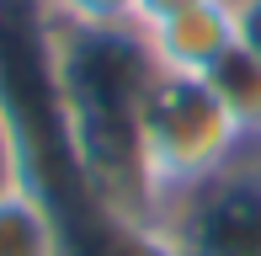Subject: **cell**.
Instances as JSON below:
<instances>
[{
	"label": "cell",
	"instance_id": "obj_1",
	"mask_svg": "<svg viewBox=\"0 0 261 256\" xmlns=\"http://www.w3.org/2000/svg\"><path fill=\"white\" fill-rule=\"evenodd\" d=\"M59 101H64L69 139L80 149L91 187L117 219L149 224L155 208L144 192V166H139V112H144L149 80L160 75L144 48L139 27L117 32H80L59 27Z\"/></svg>",
	"mask_w": 261,
	"mask_h": 256
},
{
	"label": "cell",
	"instance_id": "obj_2",
	"mask_svg": "<svg viewBox=\"0 0 261 256\" xmlns=\"http://www.w3.org/2000/svg\"><path fill=\"white\" fill-rule=\"evenodd\" d=\"M245 149H251L245 134L234 128V118L224 112V101L213 96L203 75H165L160 69L149 80L144 112H139V166H144V192L155 214L160 203L208 182Z\"/></svg>",
	"mask_w": 261,
	"mask_h": 256
},
{
	"label": "cell",
	"instance_id": "obj_3",
	"mask_svg": "<svg viewBox=\"0 0 261 256\" xmlns=\"http://www.w3.org/2000/svg\"><path fill=\"white\" fill-rule=\"evenodd\" d=\"M149 229L171 256H261V149L234 155L208 182L160 203Z\"/></svg>",
	"mask_w": 261,
	"mask_h": 256
},
{
	"label": "cell",
	"instance_id": "obj_4",
	"mask_svg": "<svg viewBox=\"0 0 261 256\" xmlns=\"http://www.w3.org/2000/svg\"><path fill=\"white\" fill-rule=\"evenodd\" d=\"M144 48L155 59V69H165V75H203L208 80L224 54L240 48V38H234V0H208V6L187 11V16H171L160 27H149Z\"/></svg>",
	"mask_w": 261,
	"mask_h": 256
},
{
	"label": "cell",
	"instance_id": "obj_5",
	"mask_svg": "<svg viewBox=\"0 0 261 256\" xmlns=\"http://www.w3.org/2000/svg\"><path fill=\"white\" fill-rule=\"evenodd\" d=\"M0 256H69L59 214L21 176L0 182Z\"/></svg>",
	"mask_w": 261,
	"mask_h": 256
},
{
	"label": "cell",
	"instance_id": "obj_6",
	"mask_svg": "<svg viewBox=\"0 0 261 256\" xmlns=\"http://www.w3.org/2000/svg\"><path fill=\"white\" fill-rule=\"evenodd\" d=\"M208 86L224 101V112L234 118V128L245 134V144L261 149V59L251 48H229L219 69L208 75Z\"/></svg>",
	"mask_w": 261,
	"mask_h": 256
},
{
	"label": "cell",
	"instance_id": "obj_7",
	"mask_svg": "<svg viewBox=\"0 0 261 256\" xmlns=\"http://www.w3.org/2000/svg\"><path fill=\"white\" fill-rule=\"evenodd\" d=\"M134 6L139 0H43V11H48L59 27H80V32L134 27Z\"/></svg>",
	"mask_w": 261,
	"mask_h": 256
},
{
	"label": "cell",
	"instance_id": "obj_8",
	"mask_svg": "<svg viewBox=\"0 0 261 256\" xmlns=\"http://www.w3.org/2000/svg\"><path fill=\"white\" fill-rule=\"evenodd\" d=\"M197 6H208V0H139L134 6V27L149 32V27H160V21H171V16H187V11H197Z\"/></svg>",
	"mask_w": 261,
	"mask_h": 256
},
{
	"label": "cell",
	"instance_id": "obj_9",
	"mask_svg": "<svg viewBox=\"0 0 261 256\" xmlns=\"http://www.w3.org/2000/svg\"><path fill=\"white\" fill-rule=\"evenodd\" d=\"M234 38L261 59V0H234Z\"/></svg>",
	"mask_w": 261,
	"mask_h": 256
}]
</instances>
